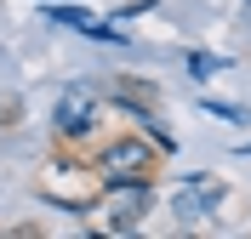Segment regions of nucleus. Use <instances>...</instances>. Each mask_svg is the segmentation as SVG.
I'll return each mask as SVG.
<instances>
[{"label":"nucleus","instance_id":"f257e3e1","mask_svg":"<svg viewBox=\"0 0 251 239\" xmlns=\"http://www.w3.org/2000/svg\"><path fill=\"white\" fill-rule=\"evenodd\" d=\"M160 154L166 148L149 131H114V137H97L92 143L86 165H92V176L103 188H114V182H154L160 176Z\"/></svg>","mask_w":251,"mask_h":239},{"label":"nucleus","instance_id":"f03ea898","mask_svg":"<svg viewBox=\"0 0 251 239\" xmlns=\"http://www.w3.org/2000/svg\"><path fill=\"white\" fill-rule=\"evenodd\" d=\"M103 109H109V91H103V80H75V86H63L57 109H51V126H57V143H63V148L97 143V126H103Z\"/></svg>","mask_w":251,"mask_h":239},{"label":"nucleus","instance_id":"7ed1b4c3","mask_svg":"<svg viewBox=\"0 0 251 239\" xmlns=\"http://www.w3.org/2000/svg\"><path fill=\"white\" fill-rule=\"evenodd\" d=\"M97 205L109 211V234H137L143 217L154 211V182H114L97 194Z\"/></svg>","mask_w":251,"mask_h":239},{"label":"nucleus","instance_id":"20e7f679","mask_svg":"<svg viewBox=\"0 0 251 239\" xmlns=\"http://www.w3.org/2000/svg\"><path fill=\"white\" fill-rule=\"evenodd\" d=\"M217 205H223V182H205V188L188 182V188L177 194V217H183V222H200V217H211Z\"/></svg>","mask_w":251,"mask_h":239},{"label":"nucleus","instance_id":"39448f33","mask_svg":"<svg viewBox=\"0 0 251 239\" xmlns=\"http://www.w3.org/2000/svg\"><path fill=\"white\" fill-rule=\"evenodd\" d=\"M80 34H86V40H97V46H131V34H120V23H97V17H92Z\"/></svg>","mask_w":251,"mask_h":239},{"label":"nucleus","instance_id":"423d86ee","mask_svg":"<svg viewBox=\"0 0 251 239\" xmlns=\"http://www.w3.org/2000/svg\"><path fill=\"white\" fill-rule=\"evenodd\" d=\"M51 23H63V29H86L92 23V12H80V6H46Z\"/></svg>","mask_w":251,"mask_h":239},{"label":"nucleus","instance_id":"0eeeda50","mask_svg":"<svg viewBox=\"0 0 251 239\" xmlns=\"http://www.w3.org/2000/svg\"><path fill=\"white\" fill-rule=\"evenodd\" d=\"M217 68H228V63H223V57H211V51H188V74H194V80L217 74Z\"/></svg>","mask_w":251,"mask_h":239},{"label":"nucleus","instance_id":"6e6552de","mask_svg":"<svg viewBox=\"0 0 251 239\" xmlns=\"http://www.w3.org/2000/svg\"><path fill=\"white\" fill-rule=\"evenodd\" d=\"M200 109H211L217 120H234V126H246V109H234V103H217V97H205Z\"/></svg>","mask_w":251,"mask_h":239},{"label":"nucleus","instance_id":"1a4fd4ad","mask_svg":"<svg viewBox=\"0 0 251 239\" xmlns=\"http://www.w3.org/2000/svg\"><path fill=\"white\" fill-rule=\"evenodd\" d=\"M160 0H131V6H120V17H137V12H154Z\"/></svg>","mask_w":251,"mask_h":239},{"label":"nucleus","instance_id":"9d476101","mask_svg":"<svg viewBox=\"0 0 251 239\" xmlns=\"http://www.w3.org/2000/svg\"><path fill=\"white\" fill-rule=\"evenodd\" d=\"M0 120H6V109H0Z\"/></svg>","mask_w":251,"mask_h":239}]
</instances>
